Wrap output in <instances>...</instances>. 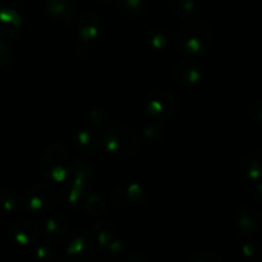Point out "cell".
I'll return each instance as SVG.
<instances>
[{
	"label": "cell",
	"mask_w": 262,
	"mask_h": 262,
	"mask_svg": "<svg viewBox=\"0 0 262 262\" xmlns=\"http://www.w3.org/2000/svg\"><path fill=\"white\" fill-rule=\"evenodd\" d=\"M176 41L179 50L187 55H204L212 46V30L205 19H191L179 28Z\"/></svg>",
	"instance_id": "6da1fadb"
},
{
	"label": "cell",
	"mask_w": 262,
	"mask_h": 262,
	"mask_svg": "<svg viewBox=\"0 0 262 262\" xmlns=\"http://www.w3.org/2000/svg\"><path fill=\"white\" fill-rule=\"evenodd\" d=\"M38 166L46 181L64 183L71 176L73 160L66 146L55 142L43 150Z\"/></svg>",
	"instance_id": "7a4b0ae2"
},
{
	"label": "cell",
	"mask_w": 262,
	"mask_h": 262,
	"mask_svg": "<svg viewBox=\"0 0 262 262\" xmlns=\"http://www.w3.org/2000/svg\"><path fill=\"white\" fill-rule=\"evenodd\" d=\"M104 148L117 158H133L140 150V138L132 128L124 124H110L105 128Z\"/></svg>",
	"instance_id": "3957f363"
},
{
	"label": "cell",
	"mask_w": 262,
	"mask_h": 262,
	"mask_svg": "<svg viewBox=\"0 0 262 262\" xmlns=\"http://www.w3.org/2000/svg\"><path fill=\"white\" fill-rule=\"evenodd\" d=\"M95 178V170L90 163L84 160L73 161V168L69 178L67 179L66 202L71 207L81 204L91 182Z\"/></svg>",
	"instance_id": "277c9868"
},
{
	"label": "cell",
	"mask_w": 262,
	"mask_h": 262,
	"mask_svg": "<svg viewBox=\"0 0 262 262\" xmlns=\"http://www.w3.org/2000/svg\"><path fill=\"white\" fill-rule=\"evenodd\" d=\"M146 112L160 122L173 119L178 110V97L171 90L160 87L151 90L145 99Z\"/></svg>",
	"instance_id": "5b68a950"
},
{
	"label": "cell",
	"mask_w": 262,
	"mask_h": 262,
	"mask_svg": "<svg viewBox=\"0 0 262 262\" xmlns=\"http://www.w3.org/2000/svg\"><path fill=\"white\" fill-rule=\"evenodd\" d=\"M59 200L58 189L49 181L33 184L25 194V206L31 214H43L53 209Z\"/></svg>",
	"instance_id": "8992f818"
},
{
	"label": "cell",
	"mask_w": 262,
	"mask_h": 262,
	"mask_svg": "<svg viewBox=\"0 0 262 262\" xmlns=\"http://www.w3.org/2000/svg\"><path fill=\"white\" fill-rule=\"evenodd\" d=\"M112 201L122 209H136L146 204V192L135 182L122 183L113 189Z\"/></svg>",
	"instance_id": "52a82bcc"
},
{
	"label": "cell",
	"mask_w": 262,
	"mask_h": 262,
	"mask_svg": "<svg viewBox=\"0 0 262 262\" xmlns=\"http://www.w3.org/2000/svg\"><path fill=\"white\" fill-rule=\"evenodd\" d=\"M10 235L20 246H35L40 238V228L33 220L17 217L10 223Z\"/></svg>",
	"instance_id": "ba28073f"
},
{
	"label": "cell",
	"mask_w": 262,
	"mask_h": 262,
	"mask_svg": "<svg viewBox=\"0 0 262 262\" xmlns=\"http://www.w3.org/2000/svg\"><path fill=\"white\" fill-rule=\"evenodd\" d=\"M73 147L83 155H97L104 150V138L95 129H79L72 138Z\"/></svg>",
	"instance_id": "9c48e42d"
},
{
	"label": "cell",
	"mask_w": 262,
	"mask_h": 262,
	"mask_svg": "<svg viewBox=\"0 0 262 262\" xmlns=\"http://www.w3.org/2000/svg\"><path fill=\"white\" fill-rule=\"evenodd\" d=\"M238 228L245 235H252L260 232L262 216L255 205L243 204L237 211Z\"/></svg>",
	"instance_id": "30bf717a"
},
{
	"label": "cell",
	"mask_w": 262,
	"mask_h": 262,
	"mask_svg": "<svg viewBox=\"0 0 262 262\" xmlns=\"http://www.w3.org/2000/svg\"><path fill=\"white\" fill-rule=\"evenodd\" d=\"M100 30H101V20L99 15L94 12H86L77 19L74 26V35L81 41L89 42L97 38Z\"/></svg>",
	"instance_id": "8fae6325"
},
{
	"label": "cell",
	"mask_w": 262,
	"mask_h": 262,
	"mask_svg": "<svg viewBox=\"0 0 262 262\" xmlns=\"http://www.w3.org/2000/svg\"><path fill=\"white\" fill-rule=\"evenodd\" d=\"M202 67L191 60H183L174 68V78L181 86L193 87L202 79Z\"/></svg>",
	"instance_id": "7c38bea8"
},
{
	"label": "cell",
	"mask_w": 262,
	"mask_h": 262,
	"mask_svg": "<svg viewBox=\"0 0 262 262\" xmlns=\"http://www.w3.org/2000/svg\"><path fill=\"white\" fill-rule=\"evenodd\" d=\"M69 232V220L61 212L49 216L43 224V235L49 242H60Z\"/></svg>",
	"instance_id": "4fadbf2b"
},
{
	"label": "cell",
	"mask_w": 262,
	"mask_h": 262,
	"mask_svg": "<svg viewBox=\"0 0 262 262\" xmlns=\"http://www.w3.org/2000/svg\"><path fill=\"white\" fill-rule=\"evenodd\" d=\"M92 237L86 229H79L72 233L66 242V253L69 257H81L89 252Z\"/></svg>",
	"instance_id": "5bb4252c"
},
{
	"label": "cell",
	"mask_w": 262,
	"mask_h": 262,
	"mask_svg": "<svg viewBox=\"0 0 262 262\" xmlns=\"http://www.w3.org/2000/svg\"><path fill=\"white\" fill-rule=\"evenodd\" d=\"M45 9L50 18L60 23L69 22L76 14V7L72 0H45Z\"/></svg>",
	"instance_id": "9a60e30c"
},
{
	"label": "cell",
	"mask_w": 262,
	"mask_h": 262,
	"mask_svg": "<svg viewBox=\"0 0 262 262\" xmlns=\"http://www.w3.org/2000/svg\"><path fill=\"white\" fill-rule=\"evenodd\" d=\"M22 27V18L12 8L0 9V37L13 38Z\"/></svg>",
	"instance_id": "2e32d148"
},
{
	"label": "cell",
	"mask_w": 262,
	"mask_h": 262,
	"mask_svg": "<svg viewBox=\"0 0 262 262\" xmlns=\"http://www.w3.org/2000/svg\"><path fill=\"white\" fill-rule=\"evenodd\" d=\"M241 171L250 181H260L261 178V152L251 151L241 160Z\"/></svg>",
	"instance_id": "e0dca14e"
},
{
	"label": "cell",
	"mask_w": 262,
	"mask_h": 262,
	"mask_svg": "<svg viewBox=\"0 0 262 262\" xmlns=\"http://www.w3.org/2000/svg\"><path fill=\"white\" fill-rule=\"evenodd\" d=\"M94 234L95 238L97 241V245L100 247V252H104L105 248L113 242V239L115 238L114 229H113L112 224L106 220H101V222H97L94 225Z\"/></svg>",
	"instance_id": "ac0fdd59"
},
{
	"label": "cell",
	"mask_w": 262,
	"mask_h": 262,
	"mask_svg": "<svg viewBox=\"0 0 262 262\" xmlns=\"http://www.w3.org/2000/svg\"><path fill=\"white\" fill-rule=\"evenodd\" d=\"M117 5L120 14L130 19L141 18L146 10L143 0H118Z\"/></svg>",
	"instance_id": "d6986e66"
},
{
	"label": "cell",
	"mask_w": 262,
	"mask_h": 262,
	"mask_svg": "<svg viewBox=\"0 0 262 262\" xmlns=\"http://www.w3.org/2000/svg\"><path fill=\"white\" fill-rule=\"evenodd\" d=\"M146 43L154 50H163L169 43V35L161 28H152L148 30L145 36Z\"/></svg>",
	"instance_id": "ffe728a7"
},
{
	"label": "cell",
	"mask_w": 262,
	"mask_h": 262,
	"mask_svg": "<svg viewBox=\"0 0 262 262\" xmlns=\"http://www.w3.org/2000/svg\"><path fill=\"white\" fill-rule=\"evenodd\" d=\"M87 120L96 129H105L110 125V115L104 107H92L87 114Z\"/></svg>",
	"instance_id": "44dd1931"
},
{
	"label": "cell",
	"mask_w": 262,
	"mask_h": 262,
	"mask_svg": "<svg viewBox=\"0 0 262 262\" xmlns=\"http://www.w3.org/2000/svg\"><path fill=\"white\" fill-rule=\"evenodd\" d=\"M170 7L174 14L181 19H188L196 12L194 0H170Z\"/></svg>",
	"instance_id": "7402d4cb"
},
{
	"label": "cell",
	"mask_w": 262,
	"mask_h": 262,
	"mask_svg": "<svg viewBox=\"0 0 262 262\" xmlns=\"http://www.w3.org/2000/svg\"><path fill=\"white\" fill-rule=\"evenodd\" d=\"M106 201L99 193L92 192V193L87 194L86 210L90 215H92V216H101L106 211Z\"/></svg>",
	"instance_id": "603a6c76"
},
{
	"label": "cell",
	"mask_w": 262,
	"mask_h": 262,
	"mask_svg": "<svg viewBox=\"0 0 262 262\" xmlns=\"http://www.w3.org/2000/svg\"><path fill=\"white\" fill-rule=\"evenodd\" d=\"M164 135H165V127L163 124H150L145 127L143 129V140L148 143V145H158L163 141Z\"/></svg>",
	"instance_id": "cb8c5ba5"
},
{
	"label": "cell",
	"mask_w": 262,
	"mask_h": 262,
	"mask_svg": "<svg viewBox=\"0 0 262 262\" xmlns=\"http://www.w3.org/2000/svg\"><path fill=\"white\" fill-rule=\"evenodd\" d=\"M18 206V197L13 191L7 188L0 189V210L13 212Z\"/></svg>",
	"instance_id": "d4e9b609"
},
{
	"label": "cell",
	"mask_w": 262,
	"mask_h": 262,
	"mask_svg": "<svg viewBox=\"0 0 262 262\" xmlns=\"http://www.w3.org/2000/svg\"><path fill=\"white\" fill-rule=\"evenodd\" d=\"M14 61V51L8 43L0 41V68H8Z\"/></svg>",
	"instance_id": "484cf974"
},
{
	"label": "cell",
	"mask_w": 262,
	"mask_h": 262,
	"mask_svg": "<svg viewBox=\"0 0 262 262\" xmlns=\"http://www.w3.org/2000/svg\"><path fill=\"white\" fill-rule=\"evenodd\" d=\"M191 262H222V257L214 251H200L192 256Z\"/></svg>",
	"instance_id": "4316f807"
},
{
	"label": "cell",
	"mask_w": 262,
	"mask_h": 262,
	"mask_svg": "<svg viewBox=\"0 0 262 262\" xmlns=\"http://www.w3.org/2000/svg\"><path fill=\"white\" fill-rule=\"evenodd\" d=\"M242 252L248 260L255 261L256 258L260 256V250H258V245L255 241H243L242 243Z\"/></svg>",
	"instance_id": "83f0119b"
},
{
	"label": "cell",
	"mask_w": 262,
	"mask_h": 262,
	"mask_svg": "<svg viewBox=\"0 0 262 262\" xmlns=\"http://www.w3.org/2000/svg\"><path fill=\"white\" fill-rule=\"evenodd\" d=\"M124 252H125L124 243H123L122 241L114 238V239H113V242L110 243L106 248H105V251L102 253H106L107 256H113V257L119 258Z\"/></svg>",
	"instance_id": "f1b7e54d"
},
{
	"label": "cell",
	"mask_w": 262,
	"mask_h": 262,
	"mask_svg": "<svg viewBox=\"0 0 262 262\" xmlns=\"http://www.w3.org/2000/svg\"><path fill=\"white\" fill-rule=\"evenodd\" d=\"M248 114H250L251 120L255 123L256 125L261 127L262 125V105L260 100H256L251 104L250 109H248Z\"/></svg>",
	"instance_id": "f546056e"
},
{
	"label": "cell",
	"mask_w": 262,
	"mask_h": 262,
	"mask_svg": "<svg viewBox=\"0 0 262 262\" xmlns=\"http://www.w3.org/2000/svg\"><path fill=\"white\" fill-rule=\"evenodd\" d=\"M35 255L40 260H50L53 257V251L46 246H38L35 250Z\"/></svg>",
	"instance_id": "4dcf8cb0"
},
{
	"label": "cell",
	"mask_w": 262,
	"mask_h": 262,
	"mask_svg": "<svg viewBox=\"0 0 262 262\" xmlns=\"http://www.w3.org/2000/svg\"><path fill=\"white\" fill-rule=\"evenodd\" d=\"M119 260L123 262H142L143 258L135 252H124L120 256Z\"/></svg>",
	"instance_id": "1f68e13d"
},
{
	"label": "cell",
	"mask_w": 262,
	"mask_h": 262,
	"mask_svg": "<svg viewBox=\"0 0 262 262\" xmlns=\"http://www.w3.org/2000/svg\"><path fill=\"white\" fill-rule=\"evenodd\" d=\"M102 3H106V4H109V3H112V2H114V0H101Z\"/></svg>",
	"instance_id": "d6a6232c"
}]
</instances>
